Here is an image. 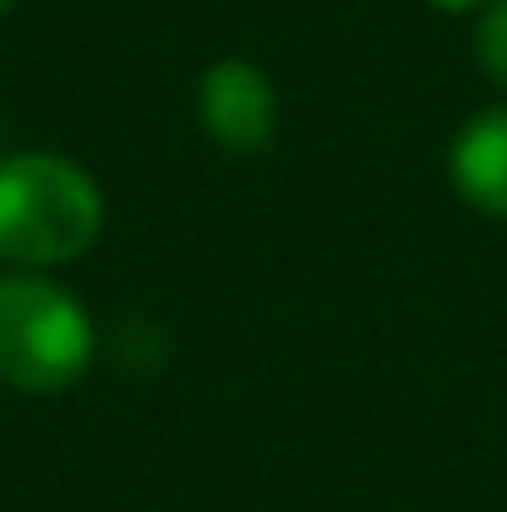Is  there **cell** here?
I'll use <instances>...</instances> for the list:
<instances>
[{
	"mask_svg": "<svg viewBox=\"0 0 507 512\" xmlns=\"http://www.w3.org/2000/svg\"><path fill=\"white\" fill-rule=\"evenodd\" d=\"M197 120L219 148L262 153L279 131V88L257 60H213L197 82Z\"/></svg>",
	"mask_w": 507,
	"mask_h": 512,
	"instance_id": "cell-3",
	"label": "cell"
},
{
	"mask_svg": "<svg viewBox=\"0 0 507 512\" xmlns=\"http://www.w3.org/2000/svg\"><path fill=\"white\" fill-rule=\"evenodd\" d=\"M6 11H17V0H0V17H6Z\"/></svg>",
	"mask_w": 507,
	"mask_h": 512,
	"instance_id": "cell-7",
	"label": "cell"
},
{
	"mask_svg": "<svg viewBox=\"0 0 507 512\" xmlns=\"http://www.w3.org/2000/svg\"><path fill=\"white\" fill-rule=\"evenodd\" d=\"M475 60L491 82L507 93V0H491L480 11V28H475Z\"/></svg>",
	"mask_w": 507,
	"mask_h": 512,
	"instance_id": "cell-5",
	"label": "cell"
},
{
	"mask_svg": "<svg viewBox=\"0 0 507 512\" xmlns=\"http://www.w3.org/2000/svg\"><path fill=\"white\" fill-rule=\"evenodd\" d=\"M93 360V322L66 284L44 273L0 278V382L28 398L77 387Z\"/></svg>",
	"mask_w": 507,
	"mask_h": 512,
	"instance_id": "cell-2",
	"label": "cell"
},
{
	"mask_svg": "<svg viewBox=\"0 0 507 512\" xmlns=\"http://www.w3.org/2000/svg\"><path fill=\"white\" fill-rule=\"evenodd\" d=\"M448 180L475 213L507 224V104L469 115L448 142Z\"/></svg>",
	"mask_w": 507,
	"mask_h": 512,
	"instance_id": "cell-4",
	"label": "cell"
},
{
	"mask_svg": "<svg viewBox=\"0 0 507 512\" xmlns=\"http://www.w3.org/2000/svg\"><path fill=\"white\" fill-rule=\"evenodd\" d=\"M426 6L448 11V17H480V11L491 6V0H426Z\"/></svg>",
	"mask_w": 507,
	"mask_h": 512,
	"instance_id": "cell-6",
	"label": "cell"
},
{
	"mask_svg": "<svg viewBox=\"0 0 507 512\" xmlns=\"http://www.w3.org/2000/svg\"><path fill=\"white\" fill-rule=\"evenodd\" d=\"M104 229V191L66 153L0 158V262L50 273L93 251Z\"/></svg>",
	"mask_w": 507,
	"mask_h": 512,
	"instance_id": "cell-1",
	"label": "cell"
}]
</instances>
